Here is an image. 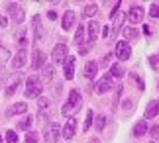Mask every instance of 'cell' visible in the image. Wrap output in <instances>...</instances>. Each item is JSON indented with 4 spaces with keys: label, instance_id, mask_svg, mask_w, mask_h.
Masks as SVG:
<instances>
[{
    "label": "cell",
    "instance_id": "cell-33",
    "mask_svg": "<svg viewBox=\"0 0 159 143\" xmlns=\"http://www.w3.org/2000/svg\"><path fill=\"white\" fill-rule=\"evenodd\" d=\"M10 57V51L8 49H4V47H0V61H6Z\"/></svg>",
    "mask_w": 159,
    "mask_h": 143
},
{
    "label": "cell",
    "instance_id": "cell-20",
    "mask_svg": "<svg viewBox=\"0 0 159 143\" xmlns=\"http://www.w3.org/2000/svg\"><path fill=\"white\" fill-rule=\"evenodd\" d=\"M16 86H20V74L18 77H14L10 80V84H8V88H6V96H12L14 94V90H16Z\"/></svg>",
    "mask_w": 159,
    "mask_h": 143
},
{
    "label": "cell",
    "instance_id": "cell-7",
    "mask_svg": "<svg viewBox=\"0 0 159 143\" xmlns=\"http://www.w3.org/2000/svg\"><path fill=\"white\" fill-rule=\"evenodd\" d=\"M110 88H112V74H104V77L96 83V92H98V94H104Z\"/></svg>",
    "mask_w": 159,
    "mask_h": 143
},
{
    "label": "cell",
    "instance_id": "cell-26",
    "mask_svg": "<svg viewBox=\"0 0 159 143\" xmlns=\"http://www.w3.org/2000/svg\"><path fill=\"white\" fill-rule=\"evenodd\" d=\"M4 141H6V143H18V135H16V132H12V129H8V132H6V137H4Z\"/></svg>",
    "mask_w": 159,
    "mask_h": 143
},
{
    "label": "cell",
    "instance_id": "cell-11",
    "mask_svg": "<svg viewBox=\"0 0 159 143\" xmlns=\"http://www.w3.org/2000/svg\"><path fill=\"white\" fill-rule=\"evenodd\" d=\"M43 65H45V53L39 51V49H35L34 55H32V67L34 69H41Z\"/></svg>",
    "mask_w": 159,
    "mask_h": 143
},
{
    "label": "cell",
    "instance_id": "cell-34",
    "mask_svg": "<svg viewBox=\"0 0 159 143\" xmlns=\"http://www.w3.org/2000/svg\"><path fill=\"white\" fill-rule=\"evenodd\" d=\"M151 135H153V137H159V126H151Z\"/></svg>",
    "mask_w": 159,
    "mask_h": 143
},
{
    "label": "cell",
    "instance_id": "cell-15",
    "mask_svg": "<svg viewBox=\"0 0 159 143\" xmlns=\"http://www.w3.org/2000/svg\"><path fill=\"white\" fill-rule=\"evenodd\" d=\"M98 29H100V26L96 22H90L89 24V43H94L96 41V37H98Z\"/></svg>",
    "mask_w": 159,
    "mask_h": 143
},
{
    "label": "cell",
    "instance_id": "cell-18",
    "mask_svg": "<svg viewBox=\"0 0 159 143\" xmlns=\"http://www.w3.org/2000/svg\"><path fill=\"white\" fill-rule=\"evenodd\" d=\"M24 63H26V51L22 49V51L18 53L14 59H12V67H14V69H20V67H22Z\"/></svg>",
    "mask_w": 159,
    "mask_h": 143
},
{
    "label": "cell",
    "instance_id": "cell-23",
    "mask_svg": "<svg viewBox=\"0 0 159 143\" xmlns=\"http://www.w3.org/2000/svg\"><path fill=\"white\" fill-rule=\"evenodd\" d=\"M93 118H94V114L93 112H87V118H84V126H83V132H89L90 129V126H93Z\"/></svg>",
    "mask_w": 159,
    "mask_h": 143
},
{
    "label": "cell",
    "instance_id": "cell-28",
    "mask_svg": "<svg viewBox=\"0 0 159 143\" xmlns=\"http://www.w3.org/2000/svg\"><path fill=\"white\" fill-rule=\"evenodd\" d=\"M32 123H34V118H24V120L18 123V129H28Z\"/></svg>",
    "mask_w": 159,
    "mask_h": 143
},
{
    "label": "cell",
    "instance_id": "cell-8",
    "mask_svg": "<svg viewBox=\"0 0 159 143\" xmlns=\"http://www.w3.org/2000/svg\"><path fill=\"white\" fill-rule=\"evenodd\" d=\"M128 22L130 24H139L143 20V8H139V6H134V8H130V12H128Z\"/></svg>",
    "mask_w": 159,
    "mask_h": 143
},
{
    "label": "cell",
    "instance_id": "cell-36",
    "mask_svg": "<svg viewBox=\"0 0 159 143\" xmlns=\"http://www.w3.org/2000/svg\"><path fill=\"white\" fill-rule=\"evenodd\" d=\"M0 26H2V28H6V26H8V20H6L4 16H0Z\"/></svg>",
    "mask_w": 159,
    "mask_h": 143
},
{
    "label": "cell",
    "instance_id": "cell-21",
    "mask_svg": "<svg viewBox=\"0 0 159 143\" xmlns=\"http://www.w3.org/2000/svg\"><path fill=\"white\" fill-rule=\"evenodd\" d=\"M28 110V104L26 102H20V104H14V106L10 108V114H22V112Z\"/></svg>",
    "mask_w": 159,
    "mask_h": 143
},
{
    "label": "cell",
    "instance_id": "cell-3",
    "mask_svg": "<svg viewBox=\"0 0 159 143\" xmlns=\"http://www.w3.org/2000/svg\"><path fill=\"white\" fill-rule=\"evenodd\" d=\"M130 55H132V47L128 45V41H118L116 43V57L120 61L130 59Z\"/></svg>",
    "mask_w": 159,
    "mask_h": 143
},
{
    "label": "cell",
    "instance_id": "cell-27",
    "mask_svg": "<svg viewBox=\"0 0 159 143\" xmlns=\"http://www.w3.org/2000/svg\"><path fill=\"white\" fill-rule=\"evenodd\" d=\"M124 37H126V39H136V37H138V29L126 28V29H124Z\"/></svg>",
    "mask_w": 159,
    "mask_h": 143
},
{
    "label": "cell",
    "instance_id": "cell-31",
    "mask_svg": "<svg viewBox=\"0 0 159 143\" xmlns=\"http://www.w3.org/2000/svg\"><path fill=\"white\" fill-rule=\"evenodd\" d=\"M104 116H96V129H98V132H100V129L102 127H104Z\"/></svg>",
    "mask_w": 159,
    "mask_h": 143
},
{
    "label": "cell",
    "instance_id": "cell-37",
    "mask_svg": "<svg viewBox=\"0 0 159 143\" xmlns=\"http://www.w3.org/2000/svg\"><path fill=\"white\" fill-rule=\"evenodd\" d=\"M47 16H49V20H55V18H57V14H55L53 10H51V12H49V14H47Z\"/></svg>",
    "mask_w": 159,
    "mask_h": 143
},
{
    "label": "cell",
    "instance_id": "cell-19",
    "mask_svg": "<svg viewBox=\"0 0 159 143\" xmlns=\"http://www.w3.org/2000/svg\"><path fill=\"white\" fill-rule=\"evenodd\" d=\"M159 114V102H149L148 110H145V118H155Z\"/></svg>",
    "mask_w": 159,
    "mask_h": 143
},
{
    "label": "cell",
    "instance_id": "cell-38",
    "mask_svg": "<svg viewBox=\"0 0 159 143\" xmlns=\"http://www.w3.org/2000/svg\"><path fill=\"white\" fill-rule=\"evenodd\" d=\"M0 143H2V135H0Z\"/></svg>",
    "mask_w": 159,
    "mask_h": 143
},
{
    "label": "cell",
    "instance_id": "cell-5",
    "mask_svg": "<svg viewBox=\"0 0 159 143\" xmlns=\"http://www.w3.org/2000/svg\"><path fill=\"white\" fill-rule=\"evenodd\" d=\"M63 74H65L67 80H71L73 77H75V57H73V55H69V57L65 59V63H63Z\"/></svg>",
    "mask_w": 159,
    "mask_h": 143
},
{
    "label": "cell",
    "instance_id": "cell-13",
    "mask_svg": "<svg viewBox=\"0 0 159 143\" xmlns=\"http://www.w3.org/2000/svg\"><path fill=\"white\" fill-rule=\"evenodd\" d=\"M43 37V28H41V18L34 16V39H41Z\"/></svg>",
    "mask_w": 159,
    "mask_h": 143
},
{
    "label": "cell",
    "instance_id": "cell-35",
    "mask_svg": "<svg viewBox=\"0 0 159 143\" xmlns=\"http://www.w3.org/2000/svg\"><path fill=\"white\" fill-rule=\"evenodd\" d=\"M49 106V100L47 98H39V108H47Z\"/></svg>",
    "mask_w": 159,
    "mask_h": 143
},
{
    "label": "cell",
    "instance_id": "cell-29",
    "mask_svg": "<svg viewBox=\"0 0 159 143\" xmlns=\"http://www.w3.org/2000/svg\"><path fill=\"white\" fill-rule=\"evenodd\" d=\"M96 10H98V8H96V4H89L87 8H84V16H94Z\"/></svg>",
    "mask_w": 159,
    "mask_h": 143
},
{
    "label": "cell",
    "instance_id": "cell-10",
    "mask_svg": "<svg viewBox=\"0 0 159 143\" xmlns=\"http://www.w3.org/2000/svg\"><path fill=\"white\" fill-rule=\"evenodd\" d=\"M75 129H77V120H75V118H69L67 123H65V127H63V137L71 139L73 135H75Z\"/></svg>",
    "mask_w": 159,
    "mask_h": 143
},
{
    "label": "cell",
    "instance_id": "cell-16",
    "mask_svg": "<svg viewBox=\"0 0 159 143\" xmlns=\"http://www.w3.org/2000/svg\"><path fill=\"white\" fill-rule=\"evenodd\" d=\"M112 18H114V29H112V34H116V32H118V29L122 28V24H124L126 14H124V12H116Z\"/></svg>",
    "mask_w": 159,
    "mask_h": 143
},
{
    "label": "cell",
    "instance_id": "cell-1",
    "mask_svg": "<svg viewBox=\"0 0 159 143\" xmlns=\"http://www.w3.org/2000/svg\"><path fill=\"white\" fill-rule=\"evenodd\" d=\"M81 104H83L81 92H79V90H71L69 92V98H67V102H65V106H63V116L71 118L79 108H81Z\"/></svg>",
    "mask_w": 159,
    "mask_h": 143
},
{
    "label": "cell",
    "instance_id": "cell-30",
    "mask_svg": "<svg viewBox=\"0 0 159 143\" xmlns=\"http://www.w3.org/2000/svg\"><path fill=\"white\" fill-rule=\"evenodd\" d=\"M149 16H151V18H159V4H151Z\"/></svg>",
    "mask_w": 159,
    "mask_h": 143
},
{
    "label": "cell",
    "instance_id": "cell-32",
    "mask_svg": "<svg viewBox=\"0 0 159 143\" xmlns=\"http://www.w3.org/2000/svg\"><path fill=\"white\" fill-rule=\"evenodd\" d=\"M26 143H38V133L30 132V133H28V137H26Z\"/></svg>",
    "mask_w": 159,
    "mask_h": 143
},
{
    "label": "cell",
    "instance_id": "cell-12",
    "mask_svg": "<svg viewBox=\"0 0 159 143\" xmlns=\"http://www.w3.org/2000/svg\"><path fill=\"white\" fill-rule=\"evenodd\" d=\"M75 20H77V16H75V12H65V16H63V20H61V26H63L65 32H69V29L75 26Z\"/></svg>",
    "mask_w": 159,
    "mask_h": 143
},
{
    "label": "cell",
    "instance_id": "cell-14",
    "mask_svg": "<svg viewBox=\"0 0 159 143\" xmlns=\"http://www.w3.org/2000/svg\"><path fill=\"white\" fill-rule=\"evenodd\" d=\"M96 71H98V63H96V61H89L87 67H84V77H87V78H94Z\"/></svg>",
    "mask_w": 159,
    "mask_h": 143
},
{
    "label": "cell",
    "instance_id": "cell-24",
    "mask_svg": "<svg viewBox=\"0 0 159 143\" xmlns=\"http://www.w3.org/2000/svg\"><path fill=\"white\" fill-rule=\"evenodd\" d=\"M110 74L120 78V77H124V69H122L120 65H112V67H110Z\"/></svg>",
    "mask_w": 159,
    "mask_h": 143
},
{
    "label": "cell",
    "instance_id": "cell-6",
    "mask_svg": "<svg viewBox=\"0 0 159 143\" xmlns=\"http://www.w3.org/2000/svg\"><path fill=\"white\" fill-rule=\"evenodd\" d=\"M67 57H69V55H67V45H65V43L55 45V49H53V61H55V63H65Z\"/></svg>",
    "mask_w": 159,
    "mask_h": 143
},
{
    "label": "cell",
    "instance_id": "cell-22",
    "mask_svg": "<svg viewBox=\"0 0 159 143\" xmlns=\"http://www.w3.org/2000/svg\"><path fill=\"white\" fill-rule=\"evenodd\" d=\"M53 74H55L53 65H43V78H45V80H51Z\"/></svg>",
    "mask_w": 159,
    "mask_h": 143
},
{
    "label": "cell",
    "instance_id": "cell-25",
    "mask_svg": "<svg viewBox=\"0 0 159 143\" xmlns=\"http://www.w3.org/2000/svg\"><path fill=\"white\" fill-rule=\"evenodd\" d=\"M75 41L79 43V45H81V43L84 41V28H83V26H79V28H77V34H75Z\"/></svg>",
    "mask_w": 159,
    "mask_h": 143
},
{
    "label": "cell",
    "instance_id": "cell-9",
    "mask_svg": "<svg viewBox=\"0 0 159 143\" xmlns=\"http://www.w3.org/2000/svg\"><path fill=\"white\" fill-rule=\"evenodd\" d=\"M8 12H10L12 20H14L16 24H22V20H24V10H22L20 4H10L8 6Z\"/></svg>",
    "mask_w": 159,
    "mask_h": 143
},
{
    "label": "cell",
    "instance_id": "cell-2",
    "mask_svg": "<svg viewBox=\"0 0 159 143\" xmlns=\"http://www.w3.org/2000/svg\"><path fill=\"white\" fill-rule=\"evenodd\" d=\"M41 90H43V86H41V80L32 74V77L26 80V90H24V94H26L28 98H35V96L41 94Z\"/></svg>",
    "mask_w": 159,
    "mask_h": 143
},
{
    "label": "cell",
    "instance_id": "cell-4",
    "mask_svg": "<svg viewBox=\"0 0 159 143\" xmlns=\"http://www.w3.org/2000/svg\"><path fill=\"white\" fill-rule=\"evenodd\" d=\"M59 133H61L59 123H49V127H47V132H45V143H57Z\"/></svg>",
    "mask_w": 159,
    "mask_h": 143
},
{
    "label": "cell",
    "instance_id": "cell-17",
    "mask_svg": "<svg viewBox=\"0 0 159 143\" xmlns=\"http://www.w3.org/2000/svg\"><path fill=\"white\" fill-rule=\"evenodd\" d=\"M145 132H148V123H145L143 120L134 126V137H142V135H145Z\"/></svg>",
    "mask_w": 159,
    "mask_h": 143
}]
</instances>
